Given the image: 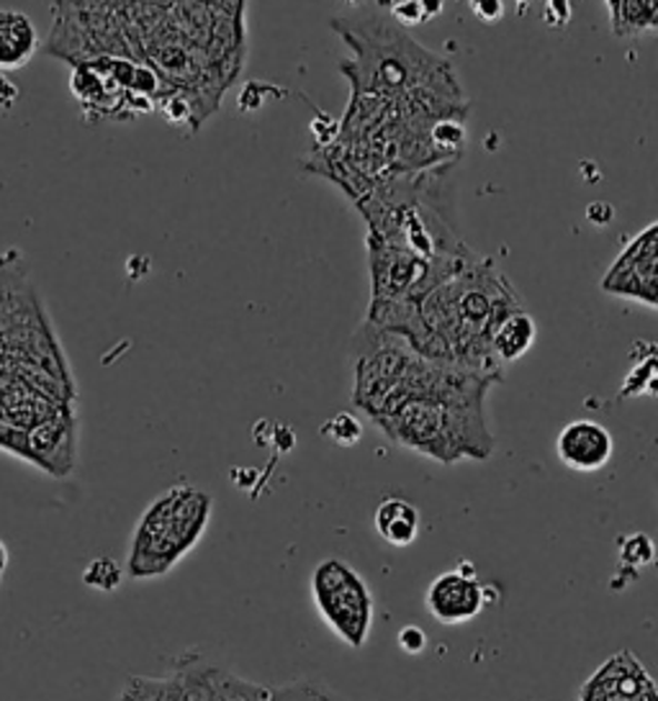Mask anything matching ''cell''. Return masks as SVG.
Wrapping results in <instances>:
<instances>
[{
    "mask_svg": "<svg viewBox=\"0 0 658 701\" xmlns=\"http://www.w3.org/2000/svg\"><path fill=\"white\" fill-rule=\"evenodd\" d=\"M425 604L440 624H463L479 617L487 607V589L471 573V568H458L430 583Z\"/></svg>",
    "mask_w": 658,
    "mask_h": 701,
    "instance_id": "obj_8",
    "label": "cell"
},
{
    "mask_svg": "<svg viewBox=\"0 0 658 701\" xmlns=\"http://www.w3.org/2000/svg\"><path fill=\"white\" fill-rule=\"evenodd\" d=\"M640 393H656V348L651 344L648 354L644 360H638V365L630 370V375L625 378V385L620 395L622 399H630V395Z\"/></svg>",
    "mask_w": 658,
    "mask_h": 701,
    "instance_id": "obj_16",
    "label": "cell"
},
{
    "mask_svg": "<svg viewBox=\"0 0 658 701\" xmlns=\"http://www.w3.org/2000/svg\"><path fill=\"white\" fill-rule=\"evenodd\" d=\"M468 6L483 23H499L505 19V0H468Z\"/></svg>",
    "mask_w": 658,
    "mask_h": 701,
    "instance_id": "obj_21",
    "label": "cell"
},
{
    "mask_svg": "<svg viewBox=\"0 0 658 701\" xmlns=\"http://www.w3.org/2000/svg\"><path fill=\"white\" fill-rule=\"evenodd\" d=\"M535 340H538L535 319L525 309L512 311L507 319H501V324L493 329L491 334L493 360H497L501 368H505L507 362H517L530 352Z\"/></svg>",
    "mask_w": 658,
    "mask_h": 701,
    "instance_id": "obj_13",
    "label": "cell"
},
{
    "mask_svg": "<svg viewBox=\"0 0 658 701\" xmlns=\"http://www.w3.org/2000/svg\"><path fill=\"white\" fill-rule=\"evenodd\" d=\"M579 701H658L654 679L632 653L612 655L581 687Z\"/></svg>",
    "mask_w": 658,
    "mask_h": 701,
    "instance_id": "obj_10",
    "label": "cell"
},
{
    "mask_svg": "<svg viewBox=\"0 0 658 701\" xmlns=\"http://www.w3.org/2000/svg\"><path fill=\"white\" fill-rule=\"evenodd\" d=\"M620 560L625 565H648L654 560V542L648 534L636 532L620 540Z\"/></svg>",
    "mask_w": 658,
    "mask_h": 701,
    "instance_id": "obj_19",
    "label": "cell"
},
{
    "mask_svg": "<svg viewBox=\"0 0 658 701\" xmlns=\"http://www.w3.org/2000/svg\"><path fill=\"white\" fill-rule=\"evenodd\" d=\"M217 665H180L170 675H137L123 687L119 701H213Z\"/></svg>",
    "mask_w": 658,
    "mask_h": 701,
    "instance_id": "obj_9",
    "label": "cell"
},
{
    "mask_svg": "<svg viewBox=\"0 0 658 701\" xmlns=\"http://www.w3.org/2000/svg\"><path fill=\"white\" fill-rule=\"evenodd\" d=\"M378 6L389 11L391 21H397L399 27H419V23L430 21L422 8V0H378Z\"/></svg>",
    "mask_w": 658,
    "mask_h": 701,
    "instance_id": "obj_20",
    "label": "cell"
},
{
    "mask_svg": "<svg viewBox=\"0 0 658 701\" xmlns=\"http://www.w3.org/2000/svg\"><path fill=\"white\" fill-rule=\"evenodd\" d=\"M348 3H352V6H356V3H360V0H348Z\"/></svg>",
    "mask_w": 658,
    "mask_h": 701,
    "instance_id": "obj_26",
    "label": "cell"
},
{
    "mask_svg": "<svg viewBox=\"0 0 658 701\" xmlns=\"http://www.w3.org/2000/svg\"><path fill=\"white\" fill-rule=\"evenodd\" d=\"M607 3V11H610V19L615 16V11H617V0H605Z\"/></svg>",
    "mask_w": 658,
    "mask_h": 701,
    "instance_id": "obj_25",
    "label": "cell"
},
{
    "mask_svg": "<svg viewBox=\"0 0 658 701\" xmlns=\"http://www.w3.org/2000/svg\"><path fill=\"white\" fill-rule=\"evenodd\" d=\"M258 701H348L342 697H337L335 691H329L319 683L301 681V683H286L281 689H268L262 687V694Z\"/></svg>",
    "mask_w": 658,
    "mask_h": 701,
    "instance_id": "obj_15",
    "label": "cell"
},
{
    "mask_svg": "<svg viewBox=\"0 0 658 701\" xmlns=\"http://www.w3.org/2000/svg\"><path fill=\"white\" fill-rule=\"evenodd\" d=\"M556 452L558 460L576 473H595L612 460L615 440L605 424L591 419H574L558 434Z\"/></svg>",
    "mask_w": 658,
    "mask_h": 701,
    "instance_id": "obj_11",
    "label": "cell"
},
{
    "mask_svg": "<svg viewBox=\"0 0 658 701\" xmlns=\"http://www.w3.org/2000/svg\"><path fill=\"white\" fill-rule=\"evenodd\" d=\"M376 532L393 548H407L419 534V509L407 499L389 497L376 507Z\"/></svg>",
    "mask_w": 658,
    "mask_h": 701,
    "instance_id": "obj_14",
    "label": "cell"
},
{
    "mask_svg": "<svg viewBox=\"0 0 658 701\" xmlns=\"http://www.w3.org/2000/svg\"><path fill=\"white\" fill-rule=\"evenodd\" d=\"M213 499L196 485L178 483L160 493L131 534L127 573L137 581L160 579L170 573L209 527Z\"/></svg>",
    "mask_w": 658,
    "mask_h": 701,
    "instance_id": "obj_5",
    "label": "cell"
},
{
    "mask_svg": "<svg viewBox=\"0 0 658 701\" xmlns=\"http://www.w3.org/2000/svg\"><path fill=\"white\" fill-rule=\"evenodd\" d=\"M82 581H86L90 589L113 591L119 589L123 581V568L113 558H96L90 560L86 571H82Z\"/></svg>",
    "mask_w": 658,
    "mask_h": 701,
    "instance_id": "obj_17",
    "label": "cell"
},
{
    "mask_svg": "<svg viewBox=\"0 0 658 701\" xmlns=\"http://www.w3.org/2000/svg\"><path fill=\"white\" fill-rule=\"evenodd\" d=\"M8 565H11V552H8L6 542L0 540V581H3V575L8 571Z\"/></svg>",
    "mask_w": 658,
    "mask_h": 701,
    "instance_id": "obj_24",
    "label": "cell"
},
{
    "mask_svg": "<svg viewBox=\"0 0 658 701\" xmlns=\"http://www.w3.org/2000/svg\"><path fill=\"white\" fill-rule=\"evenodd\" d=\"M522 299L491 258L473 254L456 273L415 301L368 307V324L397 334L430 360L505 375L491 354V334Z\"/></svg>",
    "mask_w": 658,
    "mask_h": 701,
    "instance_id": "obj_3",
    "label": "cell"
},
{
    "mask_svg": "<svg viewBox=\"0 0 658 701\" xmlns=\"http://www.w3.org/2000/svg\"><path fill=\"white\" fill-rule=\"evenodd\" d=\"M397 642L407 655H419L427 648V634H425V630H419L417 624H409L399 632Z\"/></svg>",
    "mask_w": 658,
    "mask_h": 701,
    "instance_id": "obj_22",
    "label": "cell"
},
{
    "mask_svg": "<svg viewBox=\"0 0 658 701\" xmlns=\"http://www.w3.org/2000/svg\"><path fill=\"white\" fill-rule=\"evenodd\" d=\"M352 401L391 442L442 465L493 455L487 401L501 375L425 358L368 321L352 337Z\"/></svg>",
    "mask_w": 658,
    "mask_h": 701,
    "instance_id": "obj_1",
    "label": "cell"
},
{
    "mask_svg": "<svg viewBox=\"0 0 658 701\" xmlns=\"http://www.w3.org/2000/svg\"><path fill=\"white\" fill-rule=\"evenodd\" d=\"M602 291L617 299L658 307V224L651 221L617 254L602 278Z\"/></svg>",
    "mask_w": 658,
    "mask_h": 701,
    "instance_id": "obj_7",
    "label": "cell"
},
{
    "mask_svg": "<svg viewBox=\"0 0 658 701\" xmlns=\"http://www.w3.org/2000/svg\"><path fill=\"white\" fill-rule=\"evenodd\" d=\"M16 98H19V90H16L13 82H8L3 76H0V111L11 109V106L16 103Z\"/></svg>",
    "mask_w": 658,
    "mask_h": 701,
    "instance_id": "obj_23",
    "label": "cell"
},
{
    "mask_svg": "<svg viewBox=\"0 0 658 701\" xmlns=\"http://www.w3.org/2000/svg\"><path fill=\"white\" fill-rule=\"evenodd\" d=\"M322 437H327L329 442L340 444V448H350V444H356L363 437V424L352 414H348V411H340L335 419H329V424L322 427Z\"/></svg>",
    "mask_w": 658,
    "mask_h": 701,
    "instance_id": "obj_18",
    "label": "cell"
},
{
    "mask_svg": "<svg viewBox=\"0 0 658 701\" xmlns=\"http://www.w3.org/2000/svg\"><path fill=\"white\" fill-rule=\"evenodd\" d=\"M329 27L350 49V57L340 64L350 96H373L435 119H468L471 103L452 62L411 39L397 21L383 16H340Z\"/></svg>",
    "mask_w": 658,
    "mask_h": 701,
    "instance_id": "obj_4",
    "label": "cell"
},
{
    "mask_svg": "<svg viewBox=\"0 0 658 701\" xmlns=\"http://www.w3.org/2000/svg\"><path fill=\"white\" fill-rule=\"evenodd\" d=\"M311 597L325 624L345 645L360 650L373 627V593L356 568L327 558L311 571Z\"/></svg>",
    "mask_w": 658,
    "mask_h": 701,
    "instance_id": "obj_6",
    "label": "cell"
},
{
    "mask_svg": "<svg viewBox=\"0 0 658 701\" xmlns=\"http://www.w3.org/2000/svg\"><path fill=\"white\" fill-rule=\"evenodd\" d=\"M123 6L134 60L160 78L164 96H183L201 123L209 121L245 72L247 0H123Z\"/></svg>",
    "mask_w": 658,
    "mask_h": 701,
    "instance_id": "obj_2",
    "label": "cell"
},
{
    "mask_svg": "<svg viewBox=\"0 0 658 701\" xmlns=\"http://www.w3.org/2000/svg\"><path fill=\"white\" fill-rule=\"evenodd\" d=\"M39 49V31L23 11L0 8V70H19Z\"/></svg>",
    "mask_w": 658,
    "mask_h": 701,
    "instance_id": "obj_12",
    "label": "cell"
}]
</instances>
